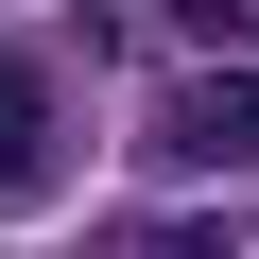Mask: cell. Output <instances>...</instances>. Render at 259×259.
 Listing matches in <instances>:
<instances>
[{
  "label": "cell",
  "mask_w": 259,
  "mask_h": 259,
  "mask_svg": "<svg viewBox=\"0 0 259 259\" xmlns=\"http://www.w3.org/2000/svg\"><path fill=\"white\" fill-rule=\"evenodd\" d=\"M35 156H52V69H35V52H0V207L35 190Z\"/></svg>",
  "instance_id": "cell-2"
},
{
  "label": "cell",
  "mask_w": 259,
  "mask_h": 259,
  "mask_svg": "<svg viewBox=\"0 0 259 259\" xmlns=\"http://www.w3.org/2000/svg\"><path fill=\"white\" fill-rule=\"evenodd\" d=\"M156 156L173 173H259V69H190L156 104Z\"/></svg>",
  "instance_id": "cell-1"
}]
</instances>
